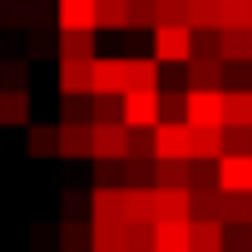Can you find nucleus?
Here are the masks:
<instances>
[{
  "instance_id": "cd10ccee",
  "label": "nucleus",
  "mask_w": 252,
  "mask_h": 252,
  "mask_svg": "<svg viewBox=\"0 0 252 252\" xmlns=\"http://www.w3.org/2000/svg\"><path fill=\"white\" fill-rule=\"evenodd\" d=\"M60 119H69V124H94V94H64Z\"/></svg>"
},
{
  "instance_id": "c756f323",
  "label": "nucleus",
  "mask_w": 252,
  "mask_h": 252,
  "mask_svg": "<svg viewBox=\"0 0 252 252\" xmlns=\"http://www.w3.org/2000/svg\"><path fill=\"white\" fill-rule=\"evenodd\" d=\"M129 30H158V0H129Z\"/></svg>"
},
{
  "instance_id": "4468645a",
  "label": "nucleus",
  "mask_w": 252,
  "mask_h": 252,
  "mask_svg": "<svg viewBox=\"0 0 252 252\" xmlns=\"http://www.w3.org/2000/svg\"><path fill=\"white\" fill-rule=\"evenodd\" d=\"M119 218L124 222H154V188H124L119 193Z\"/></svg>"
},
{
  "instance_id": "f704fd0d",
  "label": "nucleus",
  "mask_w": 252,
  "mask_h": 252,
  "mask_svg": "<svg viewBox=\"0 0 252 252\" xmlns=\"http://www.w3.org/2000/svg\"><path fill=\"white\" fill-rule=\"evenodd\" d=\"M222 154H252V124H227L222 129Z\"/></svg>"
},
{
  "instance_id": "c85d7f7f",
  "label": "nucleus",
  "mask_w": 252,
  "mask_h": 252,
  "mask_svg": "<svg viewBox=\"0 0 252 252\" xmlns=\"http://www.w3.org/2000/svg\"><path fill=\"white\" fill-rule=\"evenodd\" d=\"M119 193L124 188H89V218H119Z\"/></svg>"
},
{
  "instance_id": "bb28decb",
  "label": "nucleus",
  "mask_w": 252,
  "mask_h": 252,
  "mask_svg": "<svg viewBox=\"0 0 252 252\" xmlns=\"http://www.w3.org/2000/svg\"><path fill=\"white\" fill-rule=\"evenodd\" d=\"M129 89H158V60H129Z\"/></svg>"
},
{
  "instance_id": "dca6fc26",
  "label": "nucleus",
  "mask_w": 252,
  "mask_h": 252,
  "mask_svg": "<svg viewBox=\"0 0 252 252\" xmlns=\"http://www.w3.org/2000/svg\"><path fill=\"white\" fill-rule=\"evenodd\" d=\"M193 183V158H158L154 188H188Z\"/></svg>"
},
{
  "instance_id": "58836bf2",
  "label": "nucleus",
  "mask_w": 252,
  "mask_h": 252,
  "mask_svg": "<svg viewBox=\"0 0 252 252\" xmlns=\"http://www.w3.org/2000/svg\"><path fill=\"white\" fill-rule=\"evenodd\" d=\"M154 129H158V124H154ZM154 129H134V134H129V158H158Z\"/></svg>"
},
{
  "instance_id": "412c9836",
  "label": "nucleus",
  "mask_w": 252,
  "mask_h": 252,
  "mask_svg": "<svg viewBox=\"0 0 252 252\" xmlns=\"http://www.w3.org/2000/svg\"><path fill=\"white\" fill-rule=\"evenodd\" d=\"M188 25L193 30H222V0H188Z\"/></svg>"
},
{
  "instance_id": "2eb2a0df",
  "label": "nucleus",
  "mask_w": 252,
  "mask_h": 252,
  "mask_svg": "<svg viewBox=\"0 0 252 252\" xmlns=\"http://www.w3.org/2000/svg\"><path fill=\"white\" fill-rule=\"evenodd\" d=\"M25 149H30V158H55L60 154V124H30Z\"/></svg>"
},
{
  "instance_id": "6e6552de",
  "label": "nucleus",
  "mask_w": 252,
  "mask_h": 252,
  "mask_svg": "<svg viewBox=\"0 0 252 252\" xmlns=\"http://www.w3.org/2000/svg\"><path fill=\"white\" fill-rule=\"evenodd\" d=\"M154 144H158V158H193V124H158Z\"/></svg>"
},
{
  "instance_id": "ddd939ff",
  "label": "nucleus",
  "mask_w": 252,
  "mask_h": 252,
  "mask_svg": "<svg viewBox=\"0 0 252 252\" xmlns=\"http://www.w3.org/2000/svg\"><path fill=\"white\" fill-rule=\"evenodd\" d=\"M55 247L60 252H89L94 247V222H84V218H60V227H55Z\"/></svg>"
},
{
  "instance_id": "72a5a7b5",
  "label": "nucleus",
  "mask_w": 252,
  "mask_h": 252,
  "mask_svg": "<svg viewBox=\"0 0 252 252\" xmlns=\"http://www.w3.org/2000/svg\"><path fill=\"white\" fill-rule=\"evenodd\" d=\"M30 84V60H0V89H25Z\"/></svg>"
},
{
  "instance_id": "f8f14e48",
  "label": "nucleus",
  "mask_w": 252,
  "mask_h": 252,
  "mask_svg": "<svg viewBox=\"0 0 252 252\" xmlns=\"http://www.w3.org/2000/svg\"><path fill=\"white\" fill-rule=\"evenodd\" d=\"M60 94H94V60H60Z\"/></svg>"
},
{
  "instance_id": "20e7f679",
  "label": "nucleus",
  "mask_w": 252,
  "mask_h": 252,
  "mask_svg": "<svg viewBox=\"0 0 252 252\" xmlns=\"http://www.w3.org/2000/svg\"><path fill=\"white\" fill-rule=\"evenodd\" d=\"M129 124L124 119H109V124H94V158H129Z\"/></svg>"
},
{
  "instance_id": "473e14b6",
  "label": "nucleus",
  "mask_w": 252,
  "mask_h": 252,
  "mask_svg": "<svg viewBox=\"0 0 252 252\" xmlns=\"http://www.w3.org/2000/svg\"><path fill=\"white\" fill-rule=\"evenodd\" d=\"M193 218H203V222H222V188H213V193H193Z\"/></svg>"
},
{
  "instance_id": "2f4dec72",
  "label": "nucleus",
  "mask_w": 252,
  "mask_h": 252,
  "mask_svg": "<svg viewBox=\"0 0 252 252\" xmlns=\"http://www.w3.org/2000/svg\"><path fill=\"white\" fill-rule=\"evenodd\" d=\"M94 188H124V158H94Z\"/></svg>"
},
{
  "instance_id": "393cba45",
  "label": "nucleus",
  "mask_w": 252,
  "mask_h": 252,
  "mask_svg": "<svg viewBox=\"0 0 252 252\" xmlns=\"http://www.w3.org/2000/svg\"><path fill=\"white\" fill-rule=\"evenodd\" d=\"M193 158L218 163L222 158V129H193Z\"/></svg>"
},
{
  "instance_id": "1a4fd4ad",
  "label": "nucleus",
  "mask_w": 252,
  "mask_h": 252,
  "mask_svg": "<svg viewBox=\"0 0 252 252\" xmlns=\"http://www.w3.org/2000/svg\"><path fill=\"white\" fill-rule=\"evenodd\" d=\"M193 218V188H154V222Z\"/></svg>"
},
{
  "instance_id": "a878e982",
  "label": "nucleus",
  "mask_w": 252,
  "mask_h": 252,
  "mask_svg": "<svg viewBox=\"0 0 252 252\" xmlns=\"http://www.w3.org/2000/svg\"><path fill=\"white\" fill-rule=\"evenodd\" d=\"M99 30H129V0H99Z\"/></svg>"
},
{
  "instance_id": "b1692460",
  "label": "nucleus",
  "mask_w": 252,
  "mask_h": 252,
  "mask_svg": "<svg viewBox=\"0 0 252 252\" xmlns=\"http://www.w3.org/2000/svg\"><path fill=\"white\" fill-rule=\"evenodd\" d=\"M124 252H158L154 222H124Z\"/></svg>"
},
{
  "instance_id": "7c9ffc66",
  "label": "nucleus",
  "mask_w": 252,
  "mask_h": 252,
  "mask_svg": "<svg viewBox=\"0 0 252 252\" xmlns=\"http://www.w3.org/2000/svg\"><path fill=\"white\" fill-rule=\"evenodd\" d=\"M222 30H252V0H222Z\"/></svg>"
},
{
  "instance_id": "9b49d317",
  "label": "nucleus",
  "mask_w": 252,
  "mask_h": 252,
  "mask_svg": "<svg viewBox=\"0 0 252 252\" xmlns=\"http://www.w3.org/2000/svg\"><path fill=\"white\" fill-rule=\"evenodd\" d=\"M30 89H0V129H30Z\"/></svg>"
},
{
  "instance_id": "a19ab883",
  "label": "nucleus",
  "mask_w": 252,
  "mask_h": 252,
  "mask_svg": "<svg viewBox=\"0 0 252 252\" xmlns=\"http://www.w3.org/2000/svg\"><path fill=\"white\" fill-rule=\"evenodd\" d=\"M198 55H218L222 60V30H198Z\"/></svg>"
},
{
  "instance_id": "39448f33",
  "label": "nucleus",
  "mask_w": 252,
  "mask_h": 252,
  "mask_svg": "<svg viewBox=\"0 0 252 252\" xmlns=\"http://www.w3.org/2000/svg\"><path fill=\"white\" fill-rule=\"evenodd\" d=\"M218 188L222 193H252V154H222L218 158Z\"/></svg>"
},
{
  "instance_id": "e433bc0d",
  "label": "nucleus",
  "mask_w": 252,
  "mask_h": 252,
  "mask_svg": "<svg viewBox=\"0 0 252 252\" xmlns=\"http://www.w3.org/2000/svg\"><path fill=\"white\" fill-rule=\"evenodd\" d=\"M60 213H64V218H84V213H89V193L74 188V183H64V188H60Z\"/></svg>"
},
{
  "instance_id": "4be33fe9",
  "label": "nucleus",
  "mask_w": 252,
  "mask_h": 252,
  "mask_svg": "<svg viewBox=\"0 0 252 252\" xmlns=\"http://www.w3.org/2000/svg\"><path fill=\"white\" fill-rule=\"evenodd\" d=\"M222 60L227 64H247L252 60V30H222Z\"/></svg>"
},
{
  "instance_id": "0eeeda50",
  "label": "nucleus",
  "mask_w": 252,
  "mask_h": 252,
  "mask_svg": "<svg viewBox=\"0 0 252 252\" xmlns=\"http://www.w3.org/2000/svg\"><path fill=\"white\" fill-rule=\"evenodd\" d=\"M188 89H227V60L193 55L188 60Z\"/></svg>"
},
{
  "instance_id": "4c0bfd02",
  "label": "nucleus",
  "mask_w": 252,
  "mask_h": 252,
  "mask_svg": "<svg viewBox=\"0 0 252 252\" xmlns=\"http://www.w3.org/2000/svg\"><path fill=\"white\" fill-rule=\"evenodd\" d=\"M227 124H252V89H227Z\"/></svg>"
},
{
  "instance_id": "f03ea898",
  "label": "nucleus",
  "mask_w": 252,
  "mask_h": 252,
  "mask_svg": "<svg viewBox=\"0 0 252 252\" xmlns=\"http://www.w3.org/2000/svg\"><path fill=\"white\" fill-rule=\"evenodd\" d=\"M124 124H129V129H154V124H163V89H129L124 94Z\"/></svg>"
},
{
  "instance_id": "f3484780",
  "label": "nucleus",
  "mask_w": 252,
  "mask_h": 252,
  "mask_svg": "<svg viewBox=\"0 0 252 252\" xmlns=\"http://www.w3.org/2000/svg\"><path fill=\"white\" fill-rule=\"evenodd\" d=\"M89 222H94L89 252H124V218H89Z\"/></svg>"
},
{
  "instance_id": "423d86ee",
  "label": "nucleus",
  "mask_w": 252,
  "mask_h": 252,
  "mask_svg": "<svg viewBox=\"0 0 252 252\" xmlns=\"http://www.w3.org/2000/svg\"><path fill=\"white\" fill-rule=\"evenodd\" d=\"M94 94L104 99L129 94V60H94Z\"/></svg>"
},
{
  "instance_id": "a211bd4d",
  "label": "nucleus",
  "mask_w": 252,
  "mask_h": 252,
  "mask_svg": "<svg viewBox=\"0 0 252 252\" xmlns=\"http://www.w3.org/2000/svg\"><path fill=\"white\" fill-rule=\"evenodd\" d=\"M60 60H99L94 30H60Z\"/></svg>"
},
{
  "instance_id": "37998d69",
  "label": "nucleus",
  "mask_w": 252,
  "mask_h": 252,
  "mask_svg": "<svg viewBox=\"0 0 252 252\" xmlns=\"http://www.w3.org/2000/svg\"><path fill=\"white\" fill-rule=\"evenodd\" d=\"M30 242H35V247H45V242H60V237H55V232H45V227H35V232H30Z\"/></svg>"
},
{
  "instance_id": "7ed1b4c3",
  "label": "nucleus",
  "mask_w": 252,
  "mask_h": 252,
  "mask_svg": "<svg viewBox=\"0 0 252 252\" xmlns=\"http://www.w3.org/2000/svg\"><path fill=\"white\" fill-rule=\"evenodd\" d=\"M55 30H99V0H55Z\"/></svg>"
},
{
  "instance_id": "9d476101",
  "label": "nucleus",
  "mask_w": 252,
  "mask_h": 252,
  "mask_svg": "<svg viewBox=\"0 0 252 252\" xmlns=\"http://www.w3.org/2000/svg\"><path fill=\"white\" fill-rule=\"evenodd\" d=\"M60 158H94V124L60 119Z\"/></svg>"
},
{
  "instance_id": "c9c22d12",
  "label": "nucleus",
  "mask_w": 252,
  "mask_h": 252,
  "mask_svg": "<svg viewBox=\"0 0 252 252\" xmlns=\"http://www.w3.org/2000/svg\"><path fill=\"white\" fill-rule=\"evenodd\" d=\"M163 124H188V89H163Z\"/></svg>"
},
{
  "instance_id": "5701e85b",
  "label": "nucleus",
  "mask_w": 252,
  "mask_h": 252,
  "mask_svg": "<svg viewBox=\"0 0 252 252\" xmlns=\"http://www.w3.org/2000/svg\"><path fill=\"white\" fill-rule=\"evenodd\" d=\"M158 158H124V188H154Z\"/></svg>"
},
{
  "instance_id": "79ce46f5",
  "label": "nucleus",
  "mask_w": 252,
  "mask_h": 252,
  "mask_svg": "<svg viewBox=\"0 0 252 252\" xmlns=\"http://www.w3.org/2000/svg\"><path fill=\"white\" fill-rule=\"evenodd\" d=\"M227 252H252V227H227Z\"/></svg>"
},
{
  "instance_id": "f257e3e1",
  "label": "nucleus",
  "mask_w": 252,
  "mask_h": 252,
  "mask_svg": "<svg viewBox=\"0 0 252 252\" xmlns=\"http://www.w3.org/2000/svg\"><path fill=\"white\" fill-rule=\"evenodd\" d=\"M198 55V30L188 25H158L154 30V60L158 64H188Z\"/></svg>"
},
{
  "instance_id": "6ab92c4d",
  "label": "nucleus",
  "mask_w": 252,
  "mask_h": 252,
  "mask_svg": "<svg viewBox=\"0 0 252 252\" xmlns=\"http://www.w3.org/2000/svg\"><path fill=\"white\" fill-rule=\"evenodd\" d=\"M193 252H227V227L193 218Z\"/></svg>"
},
{
  "instance_id": "ea45409f",
  "label": "nucleus",
  "mask_w": 252,
  "mask_h": 252,
  "mask_svg": "<svg viewBox=\"0 0 252 252\" xmlns=\"http://www.w3.org/2000/svg\"><path fill=\"white\" fill-rule=\"evenodd\" d=\"M158 25H188V0H158Z\"/></svg>"
},
{
  "instance_id": "aec40b11",
  "label": "nucleus",
  "mask_w": 252,
  "mask_h": 252,
  "mask_svg": "<svg viewBox=\"0 0 252 252\" xmlns=\"http://www.w3.org/2000/svg\"><path fill=\"white\" fill-rule=\"evenodd\" d=\"M222 227H252V193H222Z\"/></svg>"
}]
</instances>
